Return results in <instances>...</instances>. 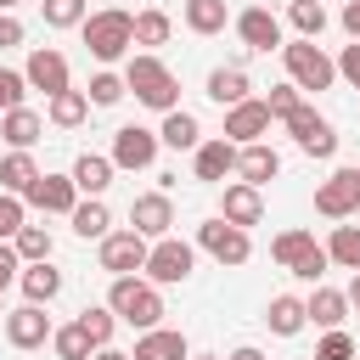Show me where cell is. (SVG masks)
<instances>
[{"mask_svg":"<svg viewBox=\"0 0 360 360\" xmlns=\"http://www.w3.org/2000/svg\"><path fill=\"white\" fill-rule=\"evenodd\" d=\"M191 349H186V338L180 332H169V326H152V332H141L135 338V354L129 360H186Z\"/></svg>","mask_w":360,"mask_h":360,"instance_id":"obj_19","label":"cell"},{"mask_svg":"<svg viewBox=\"0 0 360 360\" xmlns=\"http://www.w3.org/2000/svg\"><path fill=\"white\" fill-rule=\"evenodd\" d=\"M22 79H28V90L56 96V90H68V56H62V51H51V45H34V51H28V62H22Z\"/></svg>","mask_w":360,"mask_h":360,"instance_id":"obj_9","label":"cell"},{"mask_svg":"<svg viewBox=\"0 0 360 360\" xmlns=\"http://www.w3.org/2000/svg\"><path fill=\"white\" fill-rule=\"evenodd\" d=\"M236 174H242L248 186H264V180H276V174H281V158H276L270 146L248 141V146H236Z\"/></svg>","mask_w":360,"mask_h":360,"instance_id":"obj_18","label":"cell"},{"mask_svg":"<svg viewBox=\"0 0 360 360\" xmlns=\"http://www.w3.org/2000/svg\"><path fill=\"white\" fill-rule=\"evenodd\" d=\"M79 326H84V332H90V343L101 349V343H112V326H118V315H112L107 304H90V309L79 315Z\"/></svg>","mask_w":360,"mask_h":360,"instance_id":"obj_37","label":"cell"},{"mask_svg":"<svg viewBox=\"0 0 360 360\" xmlns=\"http://www.w3.org/2000/svg\"><path fill=\"white\" fill-rule=\"evenodd\" d=\"M79 28H84V45H90V56H96V62H118V56L135 45V17H129V11H118V6L90 11Z\"/></svg>","mask_w":360,"mask_h":360,"instance_id":"obj_3","label":"cell"},{"mask_svg":"<svg viewBox=\"0 0 360 360\" xmlns=\"http://www.w3.org/2000/svg\"><path fill=\"white\" fill-rule=\"evenodd\" d=\"M11 45H22V22L11 11H0V51H11Z\"/></svg>","mask_w":360,"mask_h":360,"instance_id":"obj_47","label":"cell"},{"mask_svg":"<svg viewBox=\"0 0 360 360\" xmlns=\"http://www.w3.org/2000/svg\"><path fill=\"white\" fill-rule=\"evenodd\" d=\"M96 360H129V354H124V349H112V343H101V349H96Z\"/></svg>","mask_w":360,"mask_h":360,"instance_id":"obj_51","label":"cell"},{"mask_svg":"<svg viewBox=\"0 0 360 360\" xmlns=\"http://www.w3.org/2000/svg\"><path fill=\"white\" fill-rule=\"evenodd\" d=\"M51 349H56L62 360H90V349H96V343H90V332L73 321V326H56V332H51Z\"/></svg>","mask_w":360,"mask_h":360,"instance_id":"obj_34","label":"cell"},{"mask_svg":"<svg viewBox=\"0 0 360 360\" xmlns=\"http://www.w3.org/2000/svg\"><path fill=\"white\" fill-rule=\"evenodd\" d=\"M73 186H79L84 197H101V191L112 186V158H101V152H84V158L73 163Z\"/></svg>","mask_w":360,"mask_h":360,"instance_id":"obj_24","label":"cell"},{"mask_svg":"<svg viewBox=\"0 0 360 360\" xmlns=\"http://www.w3.org/2000/svg\"><path fill=\"white\" fill-rule=\"evenodd\" d=\"M22 96H28V79L11 73V68H0V112L6 107H22Z\"/></svg>","mask_w":360,"mask_h":360,"instance_id":"obj_43","label":"cell"},{"mask_svg":"<svg viewBox=\"0 0 360 360\" xmlns=\"http://www.w3.org/2000/svg\"><path fill=\"white\" fill-rule=\"evenodd\" d=\"M343 298H349V304H354V309H360V270H354V276H349V292H343Z\"/></svg>","mask_w":360,"mask_h":360,"instance_id":"obj_50","label":"cell"},{"mask_svg":"<svg viewBox=\"0 0 360 360\" xmlns=\"http://www.w3.org/2000/svg\"><path fill=\"white\" fill-rule=\"evenodd\" d=\"M225 360H264V354H259V349H253V343H242V349H231V354H225Z\"/></svg>","mask_w":360,"mask_h":360,"instance_id":"obj_49","label":"cell"},{"mask_svg":"<svg viewBox=\"0 0 360 360\" xmlns=\"http://www.w3.org/2000/svg\"><path fill=\"white\" fill-rule=\"evenodd\" d=\"M231 22V6L225 0H186V28L191 34H219Z\"/></svg>","mask_w":360,"mask_h":360,"instance_id":"obj_29","label":"cell"},{"mask_svg":"<svg viewBox=\"0 0 360 360\" xmlns=\"http://www.w3.org/2000/svg\"><path fill=\"white\" fill-rule=\"evenodd\" d=\"M45 118H51L56 129H79V124L90 118V96L68 84V90H56V96H51V107H45Z\"/></svg>","mask_w":360,"mask_h":360,"instance_id":"obj_21","label":"cell"},{"mask_svg":"<svg viewBox=\"0 0 360 360\" xmlns=\"http://www.w3.org/2000/svg\"><path fill=\"white\" fill-rule=\"evenodd\" d=\"M22 292H28V304H51L56 292H62V270H51V259H39V264H22Z\"/></svg>","mask_w":360,"mask_h":360,"instance_id":"obj_26","label":"cell"},{"mask_svg":"<svg viewBox=\"0 0 360 360\" xmlns=\"http://www.w3.org/2000/svg\"><path fill=\"white\" fill-rule=\"evenodd\" d=\"M17 270H22V259H17V248L11 242H0V292L17 281Z\"/></svg>","mask_w":360,"mask_h":360,"instance_id":"obj_46","label":"cell"},{"mask_svg":"<svg viewBox=\"0 0 360 360\" xmlns=\"http://www.w3.org/2000/svg\"><path fill=\"white\" fill-rule=\"evenodd\" d=\"M107 309L135 326V332H152L163 321V292L146 281V276H112V292H107Z\"/></svg>","mask_w":360,"mask_h":360,"instance_id":"obj_1","label":"cell"},{"mask_svg":"<svg viewBox=\"0 0 360 360\" xmlns=\"http://www.w3.org/2000/svg\"><path fill=\"white\" fill-rule=\"evenodd\" d=\"M326 264H332V259H326V248H309V253L292 264V276H298V281H321V276H326Z\"/></svg>","mask_w":360,"mask_h":360,"instance_id":"obj_44","label":"cell"},{"mask_svg":"<svg viewBox=\"0 0 360 360\" xmlns=\"http://www.w3.org/2000/svg\"><path fill=\"white\" fill-rule=\"evenodd\" d=\"M11 6H22V0H0V11H11Z\"/></svg>","mask_w":360,"mask_h":360,"instance_id":"obj_54","label":"cell"},{"mask_svg":"<svg viewBox=\"0 0 360 360\" xmlns=\"http://www.w3.org/2000/svg\"><path fill=\"white\" fill-rule=\"evenodd\" d=\"M124 90H135V101H146V107H158V112H174V101H180L174 73H169L152 51L129 56V68H124Z\"/></svg>","mask_w":360,"mask_h":360,"instance_id":"obj_2","label":"cell"},{"mask_svg":"<svg viewBox=\"0 0 360 360\" xmlns=\"http://www.w3.org/2000/svg\"><path fill=\"white\" fill-rule=\"evenodd\" d=\"M39 11H45L51 28H79L84 22V0H39Z\"/></svg>","mask_w":360,"mask_h":360,"instance_id":"obj_38","label":"cell"},{"mask_svg":"<svg viewBox=\"0 0 360 360\" xmlns=\"http://www.w3.org/2000/svg\"><path fill=\"white\" fill-rule=\"evenodd\" d=\"M343 315H349V298L338 287H315L304 298V321H315V326H343Z\"/></svg>","mask_w":360,"mask_h":360,"instance_id":"obj_22","label":"cell"},{"mask_svg":"<svg viewBox=\"0 0 360 360\" xmlns=\"http://www.w3.org/2000/svg\"><path fill=\"white\" fill-rule=\"evenodd\" d=\"M326 259L343 264V270H360V225H338L332 242H326Z\"/></svg>","mask_w":360,"mask_h":360,"instance_id":"obj_32","label":"cell"},{"mask_svg":"<svg viewBox=\"0 0 360 360\" xmlns=\"http://www.w3.org/2000/svg\"><path fill=\"white\" fill-rule=\"evenodd\" d=\"M236 34H242L248 51H281V22H276V11H264V6L236 11Z\"/></svg>","mask_w":360,"mask_h":360,"instance_id":"obj_13","label":"cell"},{"mask_svg":"<svg viewBox=\"0 0 360 360\" xmlns=\"http://www.w3.org/2000/svg\"><path fill=\"white\" fill-rule=\"evenodd\" d=\"M315 214H326V219H349V214H354V186H349V169H338L332 180H321V186H315Z\"/></svg>","mask_w":360,"mask_h":360,"instance_id":"obj_17","label":"cell"},{"mask_svg":"<svg viewBox=\"0 0 360 360\" xmlns=\"http://www.w3.org/2000/svg\"><path fill=\"white\" fill-rule=\"evenodd\" d=\"M309 248H315V236H309V231H281V236L270 242V259H276L281 270H292V264H298Z\"/></svg>","mask_w":360,"mask_h":360,"instance_id":"obj_33","label":"cell"},{"mask_svg":"<svg viewBox=\"0 0 360 360\" xmlns=\"http://www.w3.org/2000/svg\"><path fill=\"white\" fill-rule=\"evenodd\" d=\"M169 225H174V202H169V191H146V197L129 202V231H141L146 242L169 236Z\"/></svg>","mask_w":360,"mask_h":360,"instance_id":"obj_10","label":"cell"},{"mask_svg":"<svg viewBox=\"0 0 360 360\" xmlns=\"http://www.w3.org/2000/svg\"><path fill=\"white\" fill-rule=\"evenodd\" d=\"M84 96H90V107H112V101L124 96V73H96Z\"/></svg>","mask_w":360,"mask_h":360,"instance_id":"obj_40","label":"cell"},{"mask_svg":"<svg viewBox=\"0 0 360 360\" xmlns=\"http://www.w3.org/2000/svg\"><path fill=\"white\" fill-rule=\"evenodd\" d=\"M22 219H28V208H22V197H11V191H0V242H11V236L22 231Z\"/></svg>","mask_w":360,"mask_h":360,"instance_id":"obj_41","label":"cell"},{"mask_svg":"<svg viewBox=\"0 0 360 360\" xmlns=\"http://www.w3.org/2000/svg\"><path fill=\"white\" fill-rule=\"evenodd\" d=\"M197 152V180H208V186H219L225 174H236V141H197L191 146Z\"/></svg>","mask_w":360,"mask_h":360,"instance_id":"obj_16","label":"cell"},{"mask_svg":"<svg viewBox=\"0 0 360 360\" xmlns=\"http://www.w3.org/2000/svg\"><path fill=\"white\" fill-rule=\"evenodd\" d=\"M158 129H141V124H124L112 129V169H152L158 163Z\"/></svg>","mask_w":360,"mask_h":360,"instance_id":"obj_7","label":"cell"},{"mask_svg":"<svg viewBox=\"0 0 360 360\" xmlns=\"http://www.w3.org/2000/svg\"><path fill=\"white\" fill-rule=\"evenodd\" d=\"M349 186H354V208H360V169H349Z\"/></svg>","mask_w":360,"mask_h":360,"instance_id":"obj_52","label":"cell"},{"mask_svg":"<svg viewBox=\"0 0 360 360\" xmlns=\"http://www.w3.org/2000/svg\"><path fill=\"white\" fill-rule=\"evenodd\" d=\"M197 248H202V253H214L219 264H248V253H253L248 231H242V225H231V219H219V214L197 225Z\"/></svg>","mask_w":360,"mask_h":360,"instance_id":"obj_6","label":"cell"},{"mask_svg":"<svg viewBox=\"0 0 360 360\" xmlns=\"http://www.w3.org/2000/svg\"><path fill=\"white\" fill-rule=\"evenodd\" d=\"M191 264H197L191 242H180V236H158V242L146 248V264H141V270H146L152 287H169V281H186Z\"/></svg>","mask_w":360,"mask_h":360,"instance_id":"obj_5","label":"cell"},{"mask_svg":"<svg viewBox=\"0 0 360 360\" xmlns=\"http://www.w3.org/2000/svg\"><path fill=\"white\" fill-rule=\"evenodd\" d=\"M354 360H360V349H354Z\"/></svg>","mask_w":360,"mask_h":360,"instance_id":"obj_55","label":"cell"},{"mask_svg":"<svg viewBox=\"0 0 360 360\" xmlns=\"http://www.w3.org/2000/svg\"><path fill=\"white\" fill-rule=\"evenodd\" d=\"M332 68H338V79H349V84L360 90V39H354V45H343V56H338Z\"/></svg>","mask_w":360,"mask_h":360,"instance_id":"obj_45","label":"cell"},{"mask_svg":"<svg viewBox=\"0 0 360 360\" xmlns=\"http://www.w3.org/2000/svg\"><path fill=\"white\" fill-rule=\"evenodd\" d=\"M68 219H73V231H79L84 242H101V236L112 231V214H107V202H101V197L73 202V214H68Z\"/></svg>","mask_w":360,"mask_h":360,"instance_id":"obj_25","label":"cell"},{"mask_svg":"<svg viewBox=\"0 0 360 360\" xmlns=\"http://www.w3.org/2000/svg\"><path fill=\"white\" fill-rule=\"evenodd\" d=\"M169 39V11H135V45H163Z\"/></svg>","mask_w":360,"mask_h":360,"instance_id":"obj_36","label":"cell"},{"mask_svg":"<svg viewBox=\"0 0 360 360\" xmlns=\"http://www.w3.org/2000/svg\"><path fill=\"white\" fill-rule=\"evenodd\" d=\"M11 248H17V259H22V264H39V259H51V231L22 219V231L11 236Z\"/></svg>","mask_w":360,"mask_h":360,"instance_id":"obj_31","label":"cell"},{"mask_svg":"<svg viewBox=\"0 0 360 360\" xmlns=\"http://www.w3.org/2000/svg\"><path fill=\"white\" fill-rule=\"evenodd\" d=\"M208 96H214L219 107L248 101V73H242V68H214V73H208Z\"/></svg>","mask_w":360,"mask_h":360,"instance_id":"obj_30","label":"cell"},{"mask_svg":"<svg viewBox=\"0 0 360 360\" xmlns=\"http://www.w3.org/2000/svg\"><path fill=\"white\" fill-rule=\"evenodd\" d=\"M0 135H6L17 152H28V146L45 135V118H39L34 107H6V118H0Z\"/></svg>","mask_w":360,"mask_h":360,"instance_id":"obj_20","label":"cell"},{"mask_svg":"<svg viewBox=\"0 0 360 360\" xmlns=\"http://www.w3.org/2000/svg\"><path fill=\"white\" fill-rule=\"evenodd\" d=\"M39 214H73V202H79V186H73V174H39L28 191H22Z\"/></svg>","mask_w":360,"mask_h":360,"instance_id":"obj_12","label":"cell"},{"mask_svg":"<svg viewBox=\"0 0 360 360\" xmlns=\"http://www.w3.org/2000/svg\"><path fill=\"white\" fill-rule=\"evenodd\" d=\"M298 101H304V90H298L292 79H287V84H276V90L264 96V107H270V118H287V112H292Z\"/></svg>","mask_w":360,"mask_h":360,"instance_id":"obj_42","label":"cell"},{"mask_svg":"<svg viewBox=\"0 0 360 360\" xmlns=\"http://www.w3.org/2000/svg\"><path fill=\"white\" fill-rule=\"evenodd\" d=\"M146 236L141 231H107L101 236V270H112V276H135L141 264H146Z\"/></svg>","mask_w":360,"mask_h":360,"instance_id":"obj_8","label":"cell"},{"mask_svg":"<svg viewBox=\"0 0 360 360\" xmlns=\"http://www.w3.org/2000/svg\"><path fill=\"white\" fill-rule=\"evenodd\" d=\"M287 17H292V28H298V39H315V34L326 28V6H321V0H292Z\"/></svg>","mask_w":360,"mask_h":360,"instance_id":"obj_35","label":"cell"},{"mask_svg":"<svg viewBox=\"0 0 360 360\" xmlns=\"http://www.w3.org/2000/svg\"><path fill=\"white\" fill-rule=\"evenodd\" d=\"M315 360H354V338L343 326H326V338L315 343Z\"/></svg>","mask_w":360,"mask_h":360,"instance_id":"obj_39","label":"cell"},{"mask_svg":"<svg viewBox=\"0 0 360 360\" xmlns=\"http://www.w3.org/2000/svg\"><path fill=\"white\" fill-rule=\"evenodd\" d=\"M186 360H219V354H186Z\"/></svg>","mask_w":360,"mask_h":360,"instance_id":"obj_53","label":"cell"},{"mask_svg":"<svg viewBox=\"0 0 360 360\" xmlns=\"http://www.w3.org/2000/svg\"><path fill=\"white\" fill-rule=\"evenodd\" d=\"M219 219H231V225H259L264 219V197H259V186H248V180H236V186H225V197H219Z\"/></svg>","mask_w":360,"mask_h":360,"instance_id":"obj_15","label":"cell"},{"mask_svg":"<svg viewBox=\"0 0 360 360\" xmlns=\"http://www.w3.org/2000/svg\"><path fill=\"white\" fill-rule=\"evenodd\" d=\"M281 62H287V79H292L298 90H332V79H338L332 56H326L315 39H292V45H281Z\"/></svg>","mask_w":360,"mask_h":360,"instance_id":"obj_4","label":"cell"},{"mask_svg":"<svg viewBox=\"0 0 360 360\" xmlns=\"http://www.w3.org/2000/svg\"><path fill=\"white\" fill-rule=\"evenodd\" d=\"M270 129V107L264 101H236V107H225V141H236V146H248V141H259Z\"/></svg>","mask_w":360,"mask_h":360,"instance_id":"obj_14","label":"cell"},{"mask_svg":"<svg viewBox=\"0 0 360 360\" xmlns=\"http://www.w3.org/2000/svg\"><path fill=\"white\" fill-rule=\"evenodd\" d=\"M343 28L360 39V0H349V6H343Z\"/></svg>","mask_w":360,"mask_h":360,"instance_id":"obj_48","label":"cell"},{"mask_svg":"<svg viewBox=\"0 0 360 360\" xmlns=\"http://www.w3.org/2000/svg\"><path fill=\"white\" fill-rule=\"evenodd\" d=\"M264 321H270V332H276V338H298V332H304V298L276 292V298H270V309H264Z\"/></svg>","mask_w":360,"mask_h":360,"instance_id":"obj_27","label":"cell"},{"mask_svg":"<svg viewBox=\"0 0 360 360\" xmlns=\"http://www.w3.org/2000/svg\"><path fill=\"white\" fill-rule=\"evenodd\" d=\"M34 180H39V163H34L28 152H17V146H11V152L0 158V191H11V197H22V191H28Z\"/></svg>","mask_w":360,"mask_h":360,"instance_id":"obj_23","label":"cell"},{"mask_svg":"<svg viewBox=\"0 0 360 360\" xmlns=\"http://www.w3.org/2000/svg\"><path fill=\"white\" fill-rule=\"evenodd\" d=\"M158 141H163V146H174V152H191V146L202 141V129H197V118H191V112H180V107H174V112H163Z\"/></svg>","mask_w":360,"mask_h":360,"instance_id":"obj_28","label":"cell"},{"mask_svg":"<svg viewBox=\"0 0 360 360\" xmlns=\"http://www.w3.org/2000/svg\"><path fill=\"white\" fill-rule=\"evenodd\" d=\"M51 332H56V326H51L45 304H22V309L6 315V343H11V349H39Z\"/></svg>","mask_w":360,"mask_h":360,"instance_id":"obj_11","label":"cell"}]
</instances>
